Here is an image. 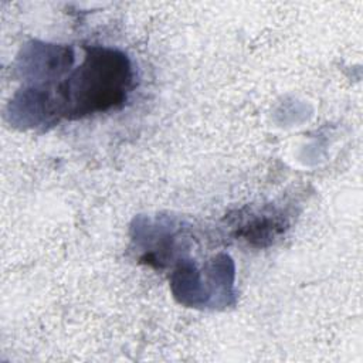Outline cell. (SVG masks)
Listing matches in <instances>:
<instances>
[{
	"mask_svg": "<svg viewBox=\"0 0 363 363\" xmlns=\"http://www.w3.org/2000/svg\"><path fill=\"white\" fill-rule=\"evenodd\" d=\"M133 86V68L122 51L89 47L82 62L48 88L54 118L74 121L121 108Z\"/></svg>",
	"mask_w": 363,
	"mask_h": 363,
	"instance_id": "cell-1",
	"label": "cell"
}]
</instances>
